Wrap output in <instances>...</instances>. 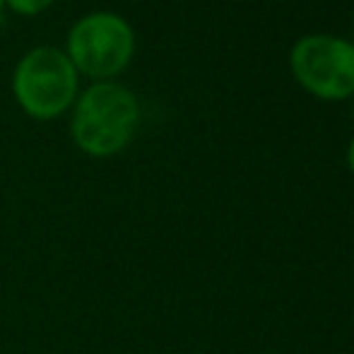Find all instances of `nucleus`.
<instances>
[{
  "instance_id": "nucleus-5",
  "label": "nucleus",
  "mask_w": 354,
  "mask_h": 354,
  "mask_svg": "<svg viewBox=\"0 0 354 354\" xmlns=\"http://www.w3.org/2000/svg\"><path fill=\"white\" fill-rule=\"evenodd\" d=\"M53 3L56 0H5V8L22 15V17H37V15L46 12Z\"/></svg>"
},
{
  "instance_id": "nucleus-2",
  "label": "nucleus",
  "mask_w": 354,
  "mask_h": 354,
  "mask_svg": "<svg viewBox=\"0 0 354 354\" xmlns=\"http://www.w3.org/2000/svg\"><path fill=\"white\" fill-rule=\"evenodd\" d=\"M80 94V73L58 46H34L12 71V97L34 121H56Z\"/></svg>"
},
{
  "instance_id": "nucleus-4",
  "label": "nucleus",
  "mask_w": 354,
  "mask_h": 354,
  "mask_svg": "<svg viewBox=\"0 0 354 354\" xmlns=\"http://www.w3.org/2000/svg\"><path fill=\"white\" fill-rule=\"evenodd\" d=\"M289 66L306 92L326 102L354 94V44L333 34H308L294 44Z\"/></svg>"
},
{
  "instance_id": "nucleus-6",
  "label": "nucleus",
  "mask_w": 354,
  "mask_h": 354,
  "mask_svg": "<svg viewBox=\"0 0 354 354\" xmlns=\"http://www.w3.org/2000/svg\"><path fill=\"white\" fill-rule=\"evenodd\" d=\"M347 164H350V169H352V174H354V138H352L350 147H347Z\"/></svg>"
},
{
  "instance_id": "nucleus-3",
  "label": "nucleus",
  "mask_w": 354,
  "mask_h": 354,
  "mask_svg": "<svg viewBox=\"0 0 354 354\" xmlns=\"http://www.w3.org/2000/svg\"><path fill=\"white\" fill-rule=\"evenodd\" d=\"M136 44V29L123 15L94 10L73 24L63 51L80 75L94 82H106L131 66Z\"/></svg>"
},
{
  "instance_id": "nucleus-7",
  "label": "nucleus",
  "mask_w": 354,
  "mask_h": 354,
  "mask_svg": "<svg viewBox=\"0 0 354 354\" xmlns=\"http://www.w3.org/2000/svg\"><path fill=\"white\" fill-rule=\"evenodd\" d=\"M3 15H5V0H0V19H3Z\"/></svg>"
},
{
  "instance_id": "nucleus-1",
  "label": "nucleus",
  "mask_w": 354,
  "mask_h": 354,
  "mask_svg": "<svg viewBox=\"0 0 354 354\" xmlns=\"http://www.w3.org/2000/svg\"><path fill=\"white\" fill-rule=\"evenodd\" d=\"M71 111L75 147L94 159L121 154L140 126V102L136 92L116 80L92 82L77 94Z\"/></svg>"
}]
</instances>
